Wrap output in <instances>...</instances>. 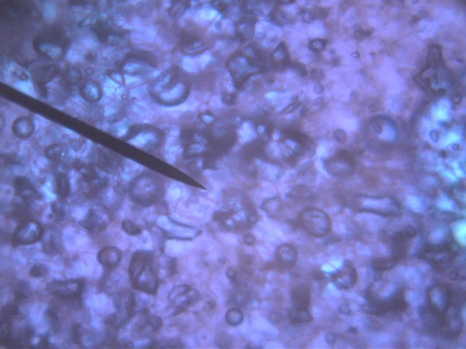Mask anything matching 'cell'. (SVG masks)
Masks as SVG:
<instances>
[{
    "label": "cell",
    "mask_w": 466,
    "mask_h": 349,
    "mask_svg": "<svg viewBox=\"0 0 466 349\" xmlns=\"http://www.w3.org/2000/svg\"><path fill=\"white\" fill-rule=\"evenodd\" d=\"M154 261V253L151 251H139L133 255L129 266V276L134 289L148 294H156L158 280Z\"/></svg>",
    "instance_id": "obj_1"
},
{
    "label": "cell",
    "mask_w": 466,
    "mask_h": 349,
    "mask_svg": "<svg viewBox=\"0 0 466 349\" xmlns=\"http://www.w3.org/2000/svg\"><path fill=\"white\" fill-rule=\"evenodd\" d=\"M80 93L84 99L89 102H96L101 97L100 89L95 82H87L80 88Z\"/></svg>",
    "instance_id": "obj_17"
},
{
    "label": "cell",
    "mask_w": 466,
    "mask_h": 349,
    "mask_svg": "<svg viewBox=\"0 0 466 349\" xmlns=\"http://www.w3.org/2000/svg\"><path fill=\"white\" fill-rule=\"evenodd\" d=\"M355 37H356L358 40H363V39L366 38V36H365V31H362V30H357V31H356V32H355Z\"/></svg>",
    "instance_id": "obj_31"
},
{
    "label": "cell",
    "mask_w": 466,
    "mask_h": 349,
    "mask_svg": "<svg viewBox=\"0 0 466 349\" xmlns=\"http://www.w3.org/2000/svg\"><path fill=\"white\" fill-rule=\"evenodd\" d=\"M326 41L324 40H315L309 43V46L314 50L320 51L325 48Z\"/></svg>",
    "instance_id": "obj_27"
},
{
    "label": "cell",
    "mask_w": 466,
    "mask_h": 349,
    "mask_svg": "<svg viewBox=\"0 0 466 349\" xmlns=\"http://www.w3.org/2000/svg\"><path fill=\"white\" fill-rule=\"evenodd\" d=\"M363 311L366 313L376 316H384L388 312L386 299L375 298L374 297H368L367 302L363 306Z\"/></svg>",
    "instance_id": "obj_12"
},
{
    "label": "cell",
    "mask_w": 466,
    "mask_h": 349,
    "mask_svg": "<svg viewBox=\"0 0 466 349\" xmlns=\"http://www.w3.org/2000/svg\"><path fill=\"white\" fill-rule=\"evenodd\" d=\"M352 56L354 58H358L360 57V55L358 52H354V53H353Z\"/></svg>",
    "instance_id": "obj_33"
},
{
    "label": "cell",
    "mask_w": 466,
    "mask_h": 349,
    "mask_svg": "<svg viewBox=\"0 0 466 349\" xmlns=\"http://www.w3.org/2000/svg\"><path fill=\"white\" fill-rule=\"evenodd\" d=\"M389 313H403L407 308V300L405 299L403 290H398L391 297L386 299Z\"/></svg>",
    "instance_id": "obj_13"
},
{
    "label": "cell",
    "mask_w": 466,
    "mask_h": 349,
    "mask_svg": "<svg viewBox=\"0 0 466 349\" xmlns=\"http://www.w3.org/2000/svg\"><path fill=\"white\" fill-rule=\"evenodd\" d=\"M29 291V286L28 284L25 282H21L18 285V289L16 291V295H15L16 302L18 303L20 302L25 301L28 298Z\"/></svg>",
    "instance_id": "obj_23"
},
{
    "label": "cell",
    "mask_w": 466,
    "mask_h": 349,
    "mask_svg": "<svg viewBox=\"0 0 466 349\" xmlns=\"http://www.w3.org/2000/svg\"><path fill=\"white\" fill-rule=\"evenodd\" d=\"M81 224L85 229L89 230H100L105 227L104 221H102L94 211H90L86 218L82 221Z\"/></svg>",
    "instance_id": "obj_19"
},
{
    "label": "cell",
    "mask_w": 466,
    "mask_h": 349,
    "mask_svg": "<svg viewBox=\"0 0 466 349\" xmlns=\"http://www.w3.org/2000/svg\"><path fill=\"white\" fill-rule=\"evenodd\" d=\"M297 253L294 247L284 245L281 247L277 253V260L286 267H292L297 259Z\"/></svg>",
    "instance_id": "obj_14"
},
{
    "label": "cell",
    "mask_w": 466,
    "mask_h": 349,
    "mask_svg": "<svg viewBox=\"0 0 466 349\" xmlns=\"http://www.w3.org/2000/svg\"><path fill=\"white\" fill-rule=\"evenodd\" d=\"M122 229L126 234L131 235V236H137V235L141 234L142 231L140 226H137L131 221H122Z\"/></svg>",
    "instance_id": "obj_24"
},
{
    "label": "cell",
    "mask_w": 466,
    "mask_h": 349,
    "mask_svg": "<svg viewBox=\"0 0 466 349\" xmlns=\"http://www.w3.org/2000/svg\"><path fill=\"white\" fill-rule=\"evenodd\" d=\"M48 336H44L41 338V340H40V345H39V347H41V348H47V347H48Z\"/></svg>",
    "instance_id": "obj_29"
},
{
    "label": "cell",
    "mask_w": 466,
    "mask_h": 349,
    "mask_svg": "<svg viewBox=\"0 0 466 349\" xmlns=\"http://www.w3.org/2000/svg\"><path fill=\"white\" fill-rule=\"evenodd\" d=\"M52 212L59 219L65 218L67 214V206L66 203L57 201L52 204Z\"/></svg>",
    "instance_id": "obj_25"
},
{
    "label": "cell",
    "mask_w": 466,
    "mask_h": 349,
    "mask_svg": "<svg viewBox=\"0 0 466 349\" xmlns=\"http://www.w3.org/2000/svg\"><path fill=\"white\" fill-rule=\"evenodd\" d=\"M225 320L231 326H238L243 320V312L239 308H233L229 309L225 315Z\"/></svg>",
    "instance_id": "obj_22"
},
{
    "label": "cell",
    "mask_w": 466,
    "mask_h": 349,
    "mask_svg": "<svg viewBox=\"0 0 466 349\" xmlns=\"http://www.w3.org/2000/svg\"><path fill=\"white\" fill-rule=\"evenodd\" d=\"M327 338V342H328V343H334V335H333V334H331H331H329V335H327V338Z\"/></svg>",
    "instance_id": "obj_32"
},
{
    "label": "cell",
    "mask_w": 466,
    "mask_h": 349,
    "mask_svg": "<svg viewBox=\"0 0 466 349\" xmlns=\"http://www.w3.org/2000/svg\"><path fill=\"white\" fill-rule=\"evenodd\" d=\"M302 223L306 231L316 237H322L330 231V218L325 213L316 208L306 210L302 215Z\"/></svg>",
    "instance_id": "obj_3"
},
{
    "label": "cell",
    "mask_w": 466,
    "mask_h": 349,
    "mask_svg": "<svg viewBox=\"0 0 466 349\" xmlns=\"http://www.w3.org/2000/svg\"><path fill=\"white\" fill-rule=\"evenodd\" d=\"M245 242L248 245H253L255 242V239L252 235L247 234L245 236Z\"/></svg>",
    "instance_id": "obj_30"
},
{
    "label": "cell",
    "mask_w": 466,
    "mask_h": 349,
    "mask_svg": "<svg viewBox=\"0 0 466 349\" xmlns=\"http://www.w3.org/2000/svg\"><path fill=\"white\" fill-rule=\"evenodd\" d=\"M331 278L338 289L349 290L357 283L358 273L353 263L347 261L343 267L331 274Z\"/></svg>",
    "instance_id": "obj_8"
},
{
    "label": "cell",
    "mask_w": 466,
    "mask_h": 349,
    "mask_svg": "<svg viewBox=\"0 0 466 349\" xmlns=\"http://www.w3.org/2000/svg\"><path fill=\"white\" fill-rule=\"evenodd\" d=\"M14 188L16 195L26 202L41 199V194L26 178L17 177L14 181Z\"/></svg>",
    "instance_id": "obj_9"
},
{
    "label": "cell",
    "mask_w": 466,
    "mask_h": 349,
    "mask_svg": "<svg viewBox=\"0 0 466 349\" xmlns=\"http://www.w3.org/2000/svg\"><path fill=\"white\" fill-rule=\"evenodd\" d=\"M85 286L83 280H70L66 281H53L48 284L46 289L50 294L60 299L72 300L82 295Z\"/></svg>",
    "instance_id": "obj_7"
},
{
    "label": "cell",
    "mask_w": 466,
    "mask_h": 349,
    "mask_svg": "<svg viewBox=\"0 0 466 349\" xmlns=\"http://www.w3.org/2000/svg\"><path fill=\"white\" fill-rule=\"evenodd\" d=\"M48 273V268L45 265L38 263L32 267L29 274L34 278H41L46 276Z\"/></svg>",
    "instance_id": "obj_26"
},
{
    "label": "cell",
    "mask_w": 466,
    "mask_h": 349,
    "mask_svg": "<svg viewBox=\"0 0 466 349\" xmlns=\"http://www.w3.org/2000/svg\"><path fill=\"white\" fill-rule=\"evenodd\" d=\"M122 253L114 247H106L98 253V261L107 268H114L118 266L122 259Z\"/></svg>",
    "instance_id": "obj_10"
},
{
    "label": "cell",
    "mask_w": 466,
    "mask_h": 349,
    "mask_svg": "<svg viewBox=\"0 0 466 349\" xmlns=\"http://www.w3.org/2000/svg\"><path fill=\"white\" fill-rule=\"evenodd\" d=\"M45 155L49 159L52 161L62 160L67 155V150L64 146L60 144H55L47 148L45 150Z\"/></svg>",
    "instance_id": "obj_20"
},
{
    "label": "cell",
    "mask_w": 466,
    "mask_h": 349,
    "mask_svg": "<svg viewBox=\"0 0 466 349\" xmlns=\"http://www.w3.org/2000/svg\"><path fill=\"white\" fill-rule=\"evenodd\" d=\"M70 181L67 174L58 172L55 177V191L60 198L68 197L70 194Z\"/></svg>",
    "instance_id": "obj_15"
},
{
    "label": "cell",
    "mask_w": 466,
    "mask_h": 349,
    "mask_svg": "<svg viewBox=\"0 0 466 349\" xmlns=\"http://www.w3.org/2000/svg\"><path fill=\"white\" fill-rule=\"evenodd\" d=\"M289 319L293 324L307 323L312 321L313 317L308 308L294 307L289 311Z\"/></svg>",
    "instance_id": "obj_18"
},
{
    "label": "cell",
    "mask_w": 466,
    "mask_h": 349,
    "mask_svg": "<svg viewBox=\"0 0 466 349\" xmlns=\"http://www.w3.org/2000/svg\"><path fill=\"white\" fill-rule=\"evenodd\" d=\"M292 300L294 307L308 308L309 300H310L309 290L305 288H297L293 291Z\"/></svg>",
    "instance_id": "obj_16"
},
{
    "label": "cell",
    "mask_w": 466,
    "mask_h": 349,
    "mask_svg": "<svg viewBox=\"0 0 466 349\" xmlns=\"http://www.w3.org/2000/svg\"><path fill=\"white\" fill-rule=\"evenodd\" d=\"M67 47V38L56 28L44 30L34 40L37 53L48 59H58L65 53Z\"/></svg>",
    "instance_id": "obj_2"
},
{
    "label": "cell",
    "mask_w": 466,
    "mask_h": 349,
    "mask_svg": "<svg viewBox=\"0 0 466 349\" xmlns=\"http://www.w3.org/2000/svg\"><path fill=\"white\" fill-rule=\"evenodd\" d=\"M12 131L13 134L19 138H27L34 133L35 125L31 118L21 116L13 122Z\"/></svg>",
    "instance_id": "obj_11"
},
{
    "label": "cell",
    "mask_w": 466,
    "mask_h": 349,
    "mask_svg": "<svg viewBox=\"0 0 466 349\" xmlns=\"http://www.w3.org/2000/svg\"><path fill=\"white\" fill-rule=\"evenodd\" d=\"M44 231L41 225L35 221H26L15 230L12 236L14 246H31L43 237Z\"/></svg>",
    "instance_id": "obj_6"
},
{
    "label": "cell",
    "mask_w": 466,
    "mask_h": 349,
    "mask_svg": "<svg viewBox=\"0 0 466 349\" xmlns=\"http://www.w3.org/2000/svg\"><path fill=\"white\" fill-rule=\"evenodd\" d=\"M398 261H399L394 257L390 259L378 258L372 261V268L375 271L382 272V271H387V270L391 269L392 268L394 267Z\"/></svg>",
    "instance_id": "obj_21"
},
{
    "label": "cell",
    "mask_w": 466,
    "mask_h": 349,
    "mask_svg": "<svg viewBox=\"0 0 466 349\" xmlns=\"http://www.w3.org/2000/svg\"><path fill=\"white\" fill-rule=\"evenodd\" d=\"M157 181L146 177L134 181L131 186V197L134 202L141 205H150L160 195Z\"/></svg>",
    "instance_id": "obj_4"
},
{
    "label": "cell",
    "mask_w": 466,
    "mask_h": 349,
    "mask_svg": "<svg viewBox=\"0 0 466 349\" xmlns=\"http://www.w3.org/2000/svg\"><path fill=\"white\" fill-rule=\"evenodd\" d=\"M453 289L445 285H437L428 292V305L437 311L447 313L456 305V298Z\"/></svg>",
    "instance_id": "obj_5"
},
{
    "label": "cell",
    "mask_w": 466,
    "mask_h": 349,
    "mask_svg": "<svg viewBox=\"0 0 466 349\" xmlns=\"http://www.w3.org/2000/svg\"><path fill=\"white\" fill-rule=\"evenodd\" d=\"M336 132H338L337 134L335 133V137L337 140L343 141L346 137V134L344 131L343 130H336Z\"/></svg>",
    "instance_id": "obj_28"
}]
</instances>
